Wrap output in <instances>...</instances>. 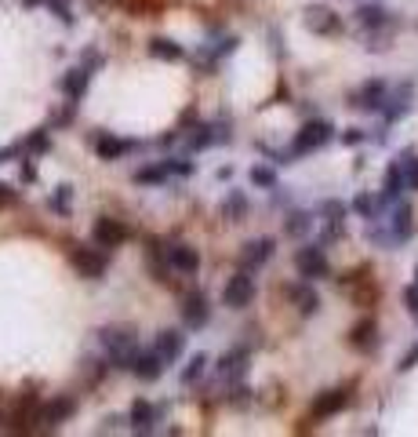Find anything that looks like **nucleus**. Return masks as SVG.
Masks as SVG:
<instances>
[{
  "mask_svg": "<svg viewBox=\"0 0 418 437\" xmlns=\"http://www.w3.org/2000/svg\"><path fill=\"white\" fill-rule=\"evenodd\" d=\"M309 226H313V218H309L306 211H295V215H287L284 233H287V237H306V233H309Z\"/></svg>",
  "mask_w": 418,
  "mask_h": 437,
  "instance_id": "c756f323",
  "label": "nucleus"
},
{
  "mask_svg": "<svg viewBox=\"0 0 418 437\" xmlns=\"http://www.w3.org/2000/svg\"><path fill=\"white\" fill-rule=\"evenodd\" d=\"M404 302H407V310H414V314H418V285H411L404 292Z\"/></svg>",
  "mask_w": 418,
  "mask_h": 437,
  "instance_id": "37998d69",
  "label": "nucleus"
},
{
  "mask_svg": "<svg viewBox=\"0 0 418 437\" xmlns=\"http://www.w3.org/2000/svg\"><path fill=\"white\" fill-rule=\"evenodd\" d=\"M287 292V299H291L299 310H302V314H316V306H320V295L309 288V285H287L284 288Z\"/></svg>",
  "mask_w": 418,
  "mask_h": 437,
  "instance_id": "412c9836",
  "label": "nucleus"
},
{
  "mask_svg": "<svg viewBox=\"0 0 418 437\" xmlns=\"http://www.w3.org/2000/svg\"><path fill=\"white\" fill-rule=\"evenodd\" d=\"M400 164H404V175H407V182H411L414 190H418V161L411 157V153H404V157H400Z\"/></svg>",
  "mask_w": 418,
  "mask_h": 437,
  "instance_id": "e433bc0d",
  "label": "nucleus"
},
{
  "mask_svg": "<svg viewBox=\"0 0 418 437\" xmlns=\"http://www.w3.org/2000/svg\"><path fill=\"white\" fill-rule=\"evenodd\" d=\"M70 194H73V186H58V190H55L51 208H55L58 215H70Z\"/></svg>",
  "mask_w": 418,
  "mask_h": 437,
  "instance_id": "72a5a7b5",
  "label": "nucleus"
},
{
  "mask_svg": "<svg viewBox=\"0 0 418 437\" xmlns=\"http://www.w3.org/2000/svg\"><path fill=\"white\" fill-rule=\"evenodd\" d=\"M414 364H418V342H414V347L400 357V364H397V368H400V372H407V368H414Z\"/></svg>",
  "mask_w": 418,
  "mask_h": 437,
  "instance_id": "58836bf2",
  "label": "nucleus"
},
{
  "mask_svg": "<svg viewBox=\"0 0 418 437\" xmlns=\"http://www.w3.org/2000/svg\"><path fill=\"white\" fill-rule=\"evenodd\" d=\"M164 357H160L156 350H149V354H142V350H135L132 357H127V368L135 372L139 379H146V383H153V379H160V372H164Z\"/></svg>",
  "mask_w": 418,
  "mask_h": 437,
  "instance_id": "423d86ee",
  "label": "nucleus"
},
{
  "mask_svg": "<svg viewBox=\"0 0 418 437\" xmlns=\"http://www.w3.org/2000/svg\"><path fill=\"white\" fill-rule=\"evenodd\" d=\"M375 197H368V194H360V197H353V211H357V215H364V218H371L375 215Z\"/></svg>",
  "mask_w": 418,
  "mask_h": 437,
  "instance_id": "c9c22d12",
  "label": "nucleus"
},
{
  "mask_svg": "<svg viewBox=\"0 0 418 437\" xmlns=\"http://www.w3.org/2000/svg\"><path fill=\"white\" fill-rule=\"evenodd\" d=\"M99 339H102L106 354L117 361V368H127V357L135 354V335H127V332H120V328H106Z\"/></svg>",
  "mask_w": 418,
  "mask_h": 437,
  "instance_id": "20e7f679",
  "label": "nucleus"
},
{
  "mask_svg": "<svg viewBox=\"0 0 418 437\" xmlns=\"http://www.w3.org/2000/svg\"><path fill=\"white\" fill-rule=\"evenodd\" d=\"M295 270L306 277V280H316V277H328L331 266H328V256H324V248L320 244H306L295 252Z\"/></svg>",
  "mask_w": 418,
  "mask_h": 437,
  "instance_id": "f03ea898",
  "label": "nucleus"
},
{
  "mask_svg": "<svg viewBox=\"0 0 418 437\" xmlns=\"http://www.w3.org/2000/svg\"><path fill=\"white\" fill-rule=\"evenodd\" d=\"M182 347H186V335H182V332H175V328H164V332L156 335V347H153V350L171 364V361L182 354Z\"/></svg>",
  "mask_w": 418,
  "mask_h": 437,
  "instance_id": "f3484780",
  "label": "nucleus"
},
{
  "mask_svg": "<svg viewBox=\"0 0 418 437\" xmlns=\"http://www.w3.org/2000/svg\"><path fill=\"white\" fill-rule=\"evenodd\" d=\"M411 230H414V226H411V208L400 204V208L393 211V237H397V241H407Z\"/></svg>",
  "mask_w": 418,
  "mask_h": 437,
  "instance_id": "c85d7f7f",
  "label": "nucleus"
},
{
  "mask_svg": "<svg viewBox=\"0 0 418 437\" xmlns=\"http://www.w3.org/2000/svg\"><path fill=\"white\" fill-rule=\"evenodd\" d=\"M414 285H418V270H414Z\"/></svg>",
  "mask_w": 418,
  "mask_h": 437,
  "instance_id": "8fccbe9b",
  "label": "nucleus"
},
{
  "mask_svg": "<svg viewBox=\"0 0 418 437\" xmlns=\"http://www.w3.org/2000/svg\"><path fill=\"white\" fill-rule=\"evenodd\" d=\"M153 423H156V409H153L149 401L139 397V401L132 404V430H135V433H149Z\"/></svg>",
  "mask_w": 418,
  "mask_h": 437,
  "instance_id": "4be33fe9",
  "label": "nucleus"
},
{
  "mask_svg": "<svg viewBox=\"0 0 418 437\" xmlns=\"http://www.w3.org/2000/svg\"><path fill=\"white\" fill-rule=\"evenodd\" d=\"M269 256H273V237L247 241V244L240 248V266H244V270H259V266L269 263Z\"/></svg>",
  "mask_w": 418,
  "mask_h": 437,
  "instance_id": "6e6552de",
  "label": "nucleus"
},
{
  "mask_svg": "<svg viewBox=\"0 0 418 437\" xmlns=\"http://www.w3.org/2000/svg\"><path fill=\"white\" fill-rule=\"evenodd\" d=\"M357 22L364 29H382V26H390V11L382 4H364V8H357Z\"/></svg>",
  "mask_w": 418,
  "mask_h": 437,
  "instance_id": "5701e85b",
  "label": "nucleus"
},
{
  "mask_svg": "<svg viewBox=\"0 0 418 437\" xmlns=\"http://www.w3.org/2000/svg\"><path fill=\"white\" fill-rule=\"evenodd\" d=\"M342 142L345 146H357V142H364V132L360 128H349V132H342Z\"/></svg>",
  "mask_w": 418,
  "mask_h": 437,
  "instance_id": "a19ab883",
  "label": "nucleus"
},
{
  "mask_svg": "<svg viewBox=\"0 0 418 437\" xmlns=\"http://www.w3.org/2000/svg\"><path fill=\"white\" fill-rule=\"evenodd\" d=\"M353 106L357 110H382L385 106V80H368L364 88L353 91Z\"/></svg>",
  "mask_w": 418,
  "mask_h": 437,
  "instance_id": "ddd939ff",
  "label": "nucleus"
},
{
  "mask_svg": "<svg viewBox=\"0 0 418 437\" xmlns=\"http://www.w3.org/2000/svg\"><path fill=\"white\" fill-rule=\"evenodd\" d=\"M70 259H73V266L80 270V277L99 280V277L106 273V259H102V252H95V248L73 244V248H70Z\"/></svg>",
  "mask_w": 418,
  "mask_h": 437,
  "instance_id": "39448f33",
  "label": "nucleus"
},
{
  "mask_svg": "<svg viewBox=\"0 0 418 437\" xmlns=\"http://www.w3.org/2000/svg\"><path fill=\"white\" fill-rule=\"evenodd\" d=\"M208 317H211V310H208V299L200 292H193V295L182 299V321H186V328H204Z\"/></svg>",
  "mask_w": 418,
  "mask_h": 437,
  "instance_id": "9b49d317",
  "label": "nucleus"
},
{
  "mask_svg": "<svg viewBox=\"0 0 418 437\" xmlns=\"http://www.w3.org/2000/svg\"><path fill=\"white\" fill-rule=\"evenodd\" d=\"M320 211L328 215V223H331V226H338L342 218H345V211H349V208H345L342 201H324V208H320Z\"/></svg>",
  "mask_w": 418,
  "mask_h": 437,
  "instance_id": "f704fd0d",
  "label": "nucleus"
},
{
  "mask_svg": "<svg viewBox=\"0 0 418 437\" xmlns=\"http://www.w3.org/2000/svg\"><path fill=\"white\" fill-rule=\"evenodd\" d=\"M15 201H18V194L11 190V186H8V182H0V208H11Z\"/></svg>",
  "mask_w": 418,
  "mask_h": 437,
  "instance_id": "4c0bfd02",
  "label": "nucleus"
},
{
  "mask_svg": "<svg viewBox=\"0 0 418 437\" xmlns=\"http://www.w3.org/2000/svg\"><path fill=\"white\" fill-rule=\"evenodd\" d=\"M164 168L175 172V175H193V164L189 161H164Z\"/></svg>",
  "mask_w": 418,
  "mask_h": 437,
  "instance_id": "ea45409f",
  "label": "nucleus"
},
{
  "mask_svg": "<svg viewBox=\"0 0 418 437\" xmlns=\"http://www.w3.org/2000/svg\"><path fill=\"white\" fill-rule=\"evenodd\" d=\"M149 55H153V58L178 62L186 51H182V44H175V41H168V37H153V41H149Z\"/></svg>",
  "mask_w": 418,
  "mask_h": 437,
  "instance_id": "b1692460",
  "label": "nucleus"
},
{
  "mask_svg": "<svg viewBox=\"0 0 418 437\" xmlns=\"http://www.w3.org/2000/svg\"><path fill=\"white\" fill-rule=\"evenodd\" d=\"M117 426H120V416H109V419H106V426H102V430H117Z\"/></svg>",
  "mask_w": 418,
  "mask_h": 437,
  "instance_id": "49530a36",
  "label": "nucleus"
},
{
  "mask_svg": "<svg viewBox=\"0 0 418 437\" xmlns=\"http://www.w3.org/2000/svg\"><path fill=\"white\" fill-rule=\"evenodd\" d=\"M230 401H233V404H237V409H240V404H247V401H251V390H247V386H237Z\"/></svg>",
  "mask_w": 418,
  "mask_h": 437,
  "instance_id": "79ce46f5",
  "label": "nucleus"
},
{
  "mask_svg": "<svg viewBox=\"0 0 418 437\" xmlns=\"http://www.w3.org/2000/svg\"><path fill=\"white\" fill-rule=\"evenodd\" d=\"M22 4H26V8H37V4H41V0H22Z\"/></svg>",
  "mask_w": 418,
  "mask_h": 437,
  "instance_id": "09e8293b",
  "label": "nucleus"
},
{
  "mask_svg": "<svg viewBox=\"0 0 418 437\" xmlns=\"http://www.w3.org/2000/svg\"><path fill=\"white\" fill-rule=\"evenodd\" d=\"M186 142H189V149H208V146H215L218 142V128H208V124H197L189 135H186Z\"/></svg>",
  "mask_w": 418,
  "mask_h": 437,
  "instance_id": "393cba45",
  "label": "nucleus"
},
{
  "mask_svg": "<svg viewBox=\"0 0 418 437\" xmlns=\"http://www.w3.org/2000/svg\"><path fill=\"white\" fill-rule=\"evenodd\" d=\"M132 149H139L135 139H113V135H102L99 142H95V153H99L102 161H117V157H124V153H132Z\"/></svg>",
  "mask_w": 418,
  "mask_h": 437,
  "instance_id": "dca6fc26",
  "label": "nucleus"
},
{
  "mask_svg": "<svg viewBox=\"0 0 418 437\" xmlns=\"http://www.w3.org/2000/svg\"><path fill=\"white\" fill-rule=\"evenodd\" d=\"M41 412H44V404H41L33 394H26V401L18 404V412H15V426H18V430H33V423H44Z\"/></svg>",
  "mask_w": 418,
  "mask_h": 437,
  "instance_id": "a211bd4d",
  "label": "nucleus"
},
{
  "mask_svg": "<svg viewBox=\"0 0 418 437\" xmlns=\"http://www.w3.org/2000/svg\"><path fill=\"white\" fill-rule=\"evenodd\" d=\"M204 368H208V357L204 354H193L189 361H186V368H182V386H193V383H197L200 376H204Z\"/></svg>",
  "mask_w": 418,
  "mask_h": 437,
  "instance_id": "cd10ccee",
  "label": "nucleus"
},
{
  "mask_svg": "<svg viewBox=\"0 0 418 437\" xmlns=\"http://www.w3.org/2000/svg\"><path fill=\"white\" fill-rule=\"evenodd\" d=\"M168 168L160 164V168H142V172H135V182H142V186H160V182H168Z\"/></svg>",
  "mask_w": 418,
  "mask_h": 437,
  "instance_id": "473e14b6",
  "label": "nucleus"
},
{
  "mask_svg": "<svg viewBox=\"0 0 418 437\" xmlns=\"http://www.w3.org/2000/svg\"><path fill=\"white\" fill-rule=\"evenodd\" d=\"M331 139V124L328 120H309V124H302V132L295 135V142H291V153L295 157H302V153H313V149H320Z\"/></svg>",
  "mask_w": 418,
  "mask_h": 437,
  "instance_id": "7ed1b4c3",
  "label": "nucleus"
},
{
  "mask_svg": "<svg viewBox=\"0 0 418 437\" xmlns=\"http://www.w3.org/2000/svg\"><path fill=\"white\" fill-rule=\"evenodd\" d=\"M73 412H77V401H73L70 394H55L51 401H44V412H41V419H44L48 426H58V423L73 419Z\"/></svg>",
  "mask_w": 418,
  "mask_h": 437,
  "instance_id": "1a4fd4ad",
  "label": "nucleus"
},
{
  "mask_svg": "<svg viewBox=\"0 0 418 437\" xmlns=\"http://www.w3.org/2000/svg\"><path fill=\"white\" fill-rule=\"evenodd\" d=\"M18 149H22V146H18ZM18 149H0V161H8L11 153H18Z\"/></svg>",
  "mask_w": 418,
  "mask_h": 437,
  "instance_id": "de8ad7c7",
  "label": "nucleus"
},
{
  "mask_svg": "<svg viewBox=\"0 0 418 437\" xmlns=\"http://www.w3.org/2000/svg\"><path fill=\"white\" fill-rule=\"evenodd\" d=\"M345 404H349V390H324L313 401V416L316 419H331V416H338L345 409Z\"/></svg>",
  "mask_w": 418,
  "mask_h": 437,
  "instance_id": "f8f14e48",
  "label": "nucleus"
},
{
  "mask_svg": "<svg viewBox=\"0 0 418 437\" xmlns=\"http://www.w3.org/2000/svg\"><path fill=\"white\" fill-rule=\"evenodd\" d=\"M215 175H218V179H222V182H226V179H233V168H230V164H226V168H218V172H215Z\"/></svg>",
  "mask_w": 418,
  "mask_h": 437,
  "instance_id": "a18cd8bd",
  "label": "nucleus"
},
{
  "mask_svg": "<svg viewBox=\"0 0 418 437\" xmlns=\"http://www.w3.org/2000/svg\"><path fill=\"white\" fill-rule=\"evenodd\" d=\"M87 77H91V73H87L84 66L70 70L66 77H62V84H58V88H62V95H66L70 102H80V95H84V91H87Z\"/></svg>",
  "mask_w": 418,
  "mask_h": 437,
  "instance_id": "6ab92c4d",
  "label": "nucleus"
},
{
  "mask_svg": "<svg viewBox=\"0 0 418 437\" xmlns=\"http://www.w3.org/2000/svg\"><path fill=\"white\" fill-rule=\"evenodd\" d=\"M404 186H407V175H404V164L397 161V164H390V172H385V201L400 197Z\"/></svg>",
  "mask_w": 418,
  "mask_h": 437,
  "instance_id": "a878e982",
  "label": "nucleus"
},
{
  "mask_svg": "<svg viewBox=\"0 0 418 437\" xmlns=\"http://www.w3.org/2000/svg\"><path fill=\"white\" fill-rule=\"evenodd\" d=\"M251 299H254V277H251V270L233 273L226 280V288H222V302H226L230 310H244Z\"/></svg>",
  "mask_w": 418,
  "mask_h": 437,
  "instance_id": "f257e3e1",
  "label": "nucleus"
},
{
  "mask_svg": "<svg viewBox=\"0 0 418 437\" xmlns=\"http://www.w3.org/2000/svg\"><path fill=\"white\" fill-rule=\"evenodd\" d=\"M247 347H233L230 354H222V361H218V376L222 379H240L244 372H247Z\"/></svg>",
  "mask_w": 418,
  "mask_h": 437,
  "instance_id": "2eb2a0df",
  "label": "nucleus"
},
{
  "mask_svg": "<svg viewBox=\"0 0 418 437\" xmlns=\"http://www.w3.org/2000/svg\"><path fill=\"white\" fill-rule=\"evenodd\" d=\"M48 149H51V135L44 128H37L33 135L22 142V153H33V157H41V153H48Z\"/></svg>",
  "mask_w": 418,
  "mask_h": 437,
  "instance_id": "7c9ffc66",
  "label": "nucleus"
},
{
  "mask_svg": "<svg viewBox=\"0 0 418 437\" xmlns=\"http://www.w3.org/2000/svg\"><path fill=\"white\" fill-rule=\"evenodd\" d=\"M251 186H259V190H273V186H277V172L266 168V164H254L251 168Z\"/></svg>",
  "mask_w": 418,
  "mask_h": 437,
  "instance_id": "2f4dec72",
  "label": "nucleus"
},
{
  "mask_svg": "<svg viewBox=\"0 0 418 437\" xmlns=\"http://www.w3.org/2000/svg\"><path fill=\"white\" fill-rule=\"evenodd\" d=\"M164 252H168V266L178 270V273H197V270H200L197 248H189V244H168Z\"/></svg>",
  "mask_w": 418,
  "mask_h": 437,
  "instance_id": "9d476101",
  "label": "nucleus"
},
{
  "mask_svg": "<svg viewBox=\"0 0 418 437\" xmlns=\"http://www.w3.org/2000/svg\"><path fill=\"white\" fill-rule=\"evenodd\" d=\"M349 342H353V347H357V350H375V342H378V325L371 321V317H364L357 328H353L349 332Z\"/></svg>",
  "mask_w": 418,
  "mask_h": 437,
  "instance_id": "aec40b11",
  "label": "nucleus"
},
{
  "mask_svg": "<svg viewBox=\"0 0 418 437\" xmlns=\"http://www.w3.org/2000/svg\"><path fill=\"white\" fill-rule=\"evenodd\" d=\"M22 179L33 182V179H37V168H33V164H22Z\"/></svg>",
  "mask_w": 418,
  "mask_h": 437,
  "instance_id": "c03bdc74",
  "label": "nucleus"
},
{
  "mask_svg": "<svg viewBox=\"0 0 418 437\" xmlns=\"http://www.w3.org/2000/svg\"><path fill=\"white\" fill-rule=\"evenodd\" d=\"M222 215L230 218V223H244V215H247V201L240 190H233L226 201H222Z\"/></svg>",
  "mask_w": 418,
  "mask_h": 437,
  "instance_id": "bb28decb",
  "label": "nucleus"
},
{
  "mask_svg": "<svg viewBox=\"0 0 418 437\" xmlns=\"http://www.w3.org/2000/svg\"><path fill=\"white\" fill-rule=\"evenodd\" d=\"M306 26L313 29V33H324V37H335L338 29H342L338 15L328 11V8H309V11H306Z\"/></svg>",
  "mask_w": 418,
  "mask_h": 437,
  "instance_id": "4468645a",
  "label": "nucleus"
},
{
  "mask_svg": "<svg viewBox=\"0 0 418 437\" xmlns=\"http://www.w3.org/2000/svg\"><path fill=\"white\" fill-rule=\"evenodd\" d=\"M91 241L99 248H120L127 241V226L120 223V218H99L95 230H91Z\"/></svg>",
  "mask_w": 418,
  "mask_h": 437,
  "instance_id": "0eeeda50",
  "label": "nucleus"
}]
</instances>
